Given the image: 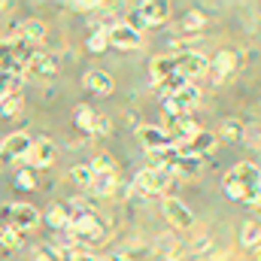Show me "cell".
Segmentation results:
<instances>
[{
    "label": "cell",
    "instance_id": "obj_18",
    "mask_svg": "<svg viewBox=\"0 0 261 261\" xmlns=\"http://www.w3.org/2000/svg\"><path fill=\"white\" fill-rule=\"evenodd\" d=\"M149 76H152L155 85H161L164 79L176 76V61H173V58H152V61H149Z\"/></svg>",
    "mask_w": 261,
    "mask_h": 261
},
{
    "label": "cell",
    "instance_id": "obj_14",
    "mask_svg": "<svg viewBox=\"0 0 261 261\" xmlns=\"http://www.w3.org/2000/svg\"><path fill=\"white\" fill-rule=\"evenodd\" d=\"M15 37L21 40V43H28V46H43V40H46V24L40 21V18H28V21H21L18 24V31H15Z\"/></svg>",
    "mask_w": 261,
    "mask_h": 261
},
{
    "label": "cell",
    "instance_id": "obj_9",
    "mask_svg": "<svg viewBox=\"0 0 261 261\" xmlns=\"http://www.w3.org/2000/svg\"><path fill=\"white\" fill-rule=\"evenodd\" d=\"M173 61H176V73L186 76V79H195V76H200V73L210 70V58L200 55V52H182V55H176Z\"/></svg>",
    "mask_w": 261,
    "mask_h": 261
},
{
    "label": "cell",
    "instance_id": "obj_6",
    "mask_svg": "<svg viewBox=\"0 0 261 261\" xmlns=\"http://www.w3.org/2000/svg\"><path fill=\"white\" fill-rule=\"evenodd\" d=\"M161 213H164V219H167L173 228H179V231H186V228H192V225H195V213H192L179 197H164Z\"/></svg>",
    "mask_w": 261,
    "mask_h": 261
},
{
    "label": "cell",
    "instance_id": "obj_5",
    "mask_svg": "<svg viewBox=\"0 0 261 261\" xmlns=\"http://www.w3.org/2000/svg\"><path fill=\"white\" fill-rule=\"evenodd\" d=\"M170 173L167 170H158V167H146V170H140L137 173V189L140 192H146V195H164L167 189H170Z\"/></svg>",
    "mask_w": 261,
    "mask_h": 261
},
{
    "label": "cell",
    "instance_id": "obj_8",
    "mask_svg": "<svg viewBox=\"0 0 261 261\" xmlns=\"http://www.w3.org/2000/svg\"><path fill=\"white\" fill-rule=\"evenodd\" d=\"M55 155H58L55 143L43 137V140H34V143H31V152L24 155V161L31 164V170H37V167H49V164H55Z\"/></svg>",
    "mask_w": 261,
    "mask_h": 261
},
{
    "label": "cell",
    "instance_id": "obj_28",
    "mask_svg": "<svg viewBox=\"0 0 261 261\" xmlns=\"http://www.w3.org/2000/svg\"><path fill=\"white\" fill-rule=\"evenodd\" d=\"M0 246H3V249H9V252H12V249H18V246H21V234H18L15 228L0 225Z\"/></svg>",
    "mask_w": 261,
    "mask_h": 261
},
{
    "label": "cell",
    "instance_id": "obj_23",
    "mask_svg": "<svg viewBox=\"0 0 261 261\" xmlns=\"http://www.w3.org/2000/svg\"><path fill=\"white\" fill-rule=\"evenodd\" d=\"M24 76L21 73H0V97L3 94H21Z\"/></svg>",
    "mask_w": 261,
    "mask_h": 261
},
{
    "label": "cell",
    "instance_id": "obj_17",
    "mask_svg": "<svg viewBox=\"0 0 261 261\" xmlns=\"http://www.w3.org/2000/svg\"><path fill=\"white\" fill-rule=\"evenodd\" d=\"M46 222H49L55 231H67L70 222H73V203H70V200H67V203H52L49 213H46Z\"/></svg>",
    "mask_w": 261,
    "mask_h": 261
},
{
    "label": "cell",
    "instance_id": "obj_19",
    "mask_svg": "<svg viewBox=\"0 0 261 261\" xmlns=\"http://www.w3.org/2000/svg\"><path fill=\"white\" fill-rule=\"evenodd\" d=\"M82 82H85V88H91L94 94H110V91H113V79H110V73H103V70H88V73L82 76Z\"/></svg>",
    "mask_w": 261,
    "mask_h": 261
},
{
    "label": "cell",
    "instance_id": "obj_12",
    "mask_svg": "<svg viewBox=\"0 0 261 261\" xmlns=\"http://www.w3.org/2000/svg\"><path fill=\"white\" fill-rule=\"evenodd\" d=\"M137 15L143 24H164L167 15H170V3H161V0H143L137 6Z\"/></svg>",
    "mask_w": 261,
    "mask_h": 261
},
{
    "label": "cell",
    "instance_id": "obj_26",
    "mask_svg": "<svg viewBox=\"0 0 261 261\" xmlns=\"http://www.w3.org/2000/svg\"><path fill=\"white\" fill-rule=\"evenodd\" d=\"M203 24H206V15H203L200 9H189V12L182 15V31H189V34L203 31Z\"/></svg>",
    "mask_w": 261,
    "mask_h": 261
},
{
    "label": "cell",
    "instance_id": "obj_36",
    "mask_svg": "<svg viewBox=\"0 0 261 261\" xmlns=\"http://www.w3.org/2000/svg\"><path fill=\"white\" fill-rule=\"evenodd\" d=\"M34 261H52V255H49L46 249H40V252H37V258H34Z\"/></svg>",
    "mask_w": 261,
    "mask_h": 261
},
{
    "label": "cell",
    "instance_id": "obj_32",
    "mask_svg": "<svg viewBox=\"0 0 261 261\" xmlns=\"http://www.w3.org/2000/svg\"><path fill=\"white\" fill-rule=\"evenodd\" d=\"M88 167H91V173H116V161L110 155H97Z\"/></svg>",
    "mask_w": 261,
    "mask_h": 261
},
{
    "label": "cell",
    "instance_id": "obj_38",
    "mask_svg": "<svg viewBox=\"0 0 261 261\" xmlns=\"http://www.w3.org/2000/svg\"><path fill=\"white\" fill-rule=\"evenodd\" d=\"M255 261H261V246H258V249H255Z\"/></svg>",
    "mask_w": 261,
    "mask_h": 261
},
{
    "label": "cell",
    "instance_id": "obj_20",
    "mask_svg": "<svg viewBox=\"0 0 261 261\" xmlns=\"http://www.w3.org/2000/svg\"><path fill=\"white\" fill-rule=\"evenodd\" d=\"M116 182H119V170L116 173H94V179H91V192L100 197H110L116 192Z\"/></svg>",
    "mask_w": 261,
    "mask_h": 261
},
{
    "label": "cell",
    "instance_id": "obj_31",
    "mask_svg": "<svg viewBox=\"0 0 261 261\" xmlns=\"http://www.w3.org/2000/svg\"><path fill=\"white\" fill-rule=\"evenodd\" d=\"M70 179H73L76 186H88V189H91L94 173H91V167H88V164H76V167L70 170Z\"/></svg>",
    "mask_w": 261,
    "mask_h": 261
},
{
    "label": "cell",
    "instance_id": "obj_30",
    "mask_svg": "<svg viewBox=\"0 0 261 261\" xmlns=\"http://www.w3.org/2000/svg\"><path fill=\"white\" fill-rule=\"evenodd\" d=\"M186 85H189V79H186V76H179V73H176V76H170V79H164V82H161V85H158V88H161V91H164V97H170V94H176V91H182V88H186Z\"/></svg>",
    "mask_w": 261,
    "mask_h": 261
},
{
    "label": "cell",
    "instance_id": "obj_33",
    "mask_svg": "<svg viewBox=\"0 0 261 261\" xmlns=\"http://www.w3.org/2000/svg\"><path fill=\"white\" fill-rule=\"evenodd\" d=\"M15 186H18V189H24V192H31V189L37 186L34 170H31V167H28V170H18V173H15Z\"/></svg>",
    "mask_w": 261,
    "mask_h": 261
},
{
    "label": "cell",
    "instance_id": "obj_13",
    "mask_svg": "<svg viewBox=\"0 0 261 261\" xmlns=\"http://www.w3.org/2000/svg\"><path fill=\"white\" fill-rule=\"evenodd\" d=\"M197 125L189 119V116H179V119H170V125L164 128V134H167V140L173 143V146H179V143H186V140H192L197 134Z\"/></svg>",
    "mask_w": 261,
    "mask_h": 261
},
{
    "label": "cell",
    "instance_id": "obj_21",
    "mask_svg": "<svg viewBox=\"0 0 261 261\" xmlns=\"http://www.w3.org/2000/svg\"><path fill=\"white\" fill-rule=\"evenodd\" d=\"M85 46H88V52H94V55H103V52L110 49V37H107V28H94V31L85 37Z\"/></svg>",
    "mask_w": 261,
    "mask_h": 261
},
{
    "label": "cell",
    "instance_id": "obj_22",
    "mask_svg": "<svg viewBox=\"0 0 261 261\" xmlns=\"http://www.w3.org/2000/svg\"><path fill=\"white\" fill-rule=\"evenodd\" d=\"M240 243L246 249H258L261 246V222H246L240 231Z\"/></svg>",
    "mask_w": 261,
    "mask_h": 261
},
{
    "label": "cell",
    "instance_id": "obj_27",
    "mask_svg": "<svg viewBox=\"0 0 261 261\" xmlns=\"http://www.w3.org/2000/svg\"><path fill=\"white\" fill-rule=\"evenodd\" d=\"M21 107H24L21 94H3L0 97V116H18Z\"/></svg>",
    "mask_w": 261,
    "mask_h": 261
},
{
    "label": "cell",
    "instance_id": "obj_35",
    "mask_svg": "<svg viewBox=\"0 0 261 261\" xmlns=\"http://www.w3.org/2000/svg\"><path fill=\"white\" fill-rule=\"evenodd\" d=\"M70 261H97V255H91L88 249H79V252H73V255H70Z\"/></svg>",
    "mask_w": 261,
    "mask_h": 261
},
{
    "label": "cell",
    "instance_id": "obj_10",
    "mask_svg": "<svg viewBox=\"0 0 261 261\" xmlns=\"http://www.w3.org/2000/svg\"><path fill=\"white\" fill-rule=\"evenodd\" d=\"M234 67H237V55H234L231 49L216 52L213 61H210V79H213V85H222V82L234 73Z\"/></svg>",
    "mask_w": 261,
    "mask_h": 261
},
{
    "label": "cell",
    "instance_id": "obj_7",
    "mask_svg": "<svg viewBox=\"0 0 261 261\" xmlns=\"http://www.w3.org/2000/svg\"><path fill=\"white\" fill-rule=\"evenodd\" d=\"M31 137L24 134V130H15V134H6L3 140H0V158H6V161H15V158H24L28 152H31Z\"/></svg>",
    "mask_w": 261,
    "mask_h": 261
},
{
    "label": "cell",
    "instance_id": "obj_4",
    "mask_svg": "<svg viewBox=\"0 0 261 261\" xmlns=\"http://www.w3.org/2000/svg\"><path fill=\"white\" fill-rule=\"evenodd\" d=\"M216 143H219L216 134H210V130H197L192 140H186V143L176 146V152H179V158H197V161H203V158L216 149Z\"/></svg>",
    "mask_w": 261,
    "mask_h": 261
},
{
    "label": "cell",
    "instance_id": "obj_3",
    "mask_svg": "<svg viewBox=\"0 0 261 261\" xmlns=\"http://www.w3.org/2000/svg\"><path fill=\"white\" fill-rule=\"evenodd\" d=\"M197 100H200V88L197 85H186L182 91H176V94H170V97H164V113L170 116V119H179V116H189V110L195 107Z\"/></svg>",
    "mask_w": 261,
    "mask_h": 261
},
{
    "label": "cell",
    "instance_id": "obj_11",
    "mask_svg": "<svg viewBox=\"0 0 261 261\" xmlns=\"http://www.w3.org/2000/svg\"><path fill=\"white\" fill-rule=\"evenodd\" d=\"M107 37H110V46H116V49H140V43H143L140 31H134L125 21L113 24V28L107 31Z\"/></svg>",
    "mask_w": 261,
    "mask_h": 261
},
{
    "label": "cell",
    "instance_id": "obj_34",
    "mask_svg": "<svg viewBox=\"0 0 261 261\" xmlns=\"http://www.w3.org/2000/svg\"><path fill=\"white\" fill-rule=\"evenodd\" d=\"M110 130H113V122L107 116H94V125H91V134L94 137H107Z\"/></svg>",
    "mask_w": 261,
    "mask_h": 261
},
{
    "label": "cell",
    "instance_id": "obj_37",
    "mask_svg": "<svg viewBox=\"0 0 261 261\" xmlns=\"http://www.w3.org/2000/svg\"><path fill=\"white\" fill-rule=\"evenodd\" d=\"M110 261H128L125 255H110Z\"/></svg>",
    "mask_w": 261,
    "mask_h": 261
},
{
    "label": "cell",
    "instance_id": "obj_15",
    "mask_svg": "<svg viewBox=\"0 0 261 261\" xmlns=\"http://www.w3.org/2000/svg\"><path fill=\"white\" fill-rule=\"evenodd\" d=\"M24 73H31V76H46V79H49V76L58 73V61H55L52 55H46V52L37 49V52L31 55V61L24 64Z\"/></svg>",
    "mask_w": 261,
    "mask_h": 261
},
{
    "label": "cell",
    "instance_id": "obj_1",
    "mask_svg": "<svg viewBox=\"0 0 261 261\" xmlns=\"http://www.w3.org/2000/svg\"><path fill=\"white\" fill-rule=\"evenodd\" d=\"M222 189H225V195L231 197V200H237V203H243V206H255L261 200V167L252 164V161L234 164V167L225 173Z\"/></svg>",
    "mask_w": 261,
    "mask_h": 261
},
{
    "label": "cell",
    "instance_id": "obj_25",
    "mask_svg": "<svg viewBox=\"0 0 261 261\" xmlns=\"http://www.w3.org/2000/svg\"><path fill=\"white\" fill-rule=\"evenodd\" d=\"M73 125L79 130H85V134H91V125H94V110L91 107H85V103H79L76 107V113H73Z\"/></svg>",
    "mask_w": 261,
    "mask_h": 261
},
{
    "label": "cell",
    "instance_id": "obj_16",
    "mask_svg": "<svg viewBox=\"0 0 261 261\" xmlns=\"http://www.w3.org/2000/svg\"><path fill=\"white\" fill-rule=\"evenodd\" d=\"M137 137H140V143L146 146V152H158V149H164V146H173V143L167 140L164 128H155V125H143V128L137 130Z\"/></svg>",
    "mask_w": 261,
    "mask_h": 261
},
{
    "label": "cell",
    "instance_id": "obj_24",
    "mask_svg": "<svg viewBox=\"0 0 261 261\" xmlns=\"http://www.w3.org/2000/svg\"><path fill=\"white\" fill-rule=\"evenodd\" d=\"M216 137H219V140H228V143L243 140V122H237V119H225L222 128L216 130Z\"/></svg>",
    "mask_w": 261,
    "mask_h": 261
},
{
    "label": "cell",
    "instance_id": "obj_29",
    "mask_svg": "<svg viewBox=\"0 0 261 261\" xmlns=\"http://www.w3.org/2000/svg\"><path fill=\"white\" fill-rule=\"evenodd\" d=\"M243 143H246L249 149H261V122L243 125Z\"/></svg>",
    "mask_w": 261,
    "mask_h": 261
},
{
    "label": "cell",
    "instance_id": "obj_2",
    "mask_svg": "<svg viewBox=\"0 0 261 261\" xmlns=\"http://www.w3.org/2000/svg\"><path fill=\"white\" fill-rule=\"evenodd\" d=\"M0 225L15 228L18 234H24V231H34L40 225V213L31 203H3L0 206Z\"/></svg>",
    "mask_w": 261,
    "mask_h": 261
}]
</instances>
